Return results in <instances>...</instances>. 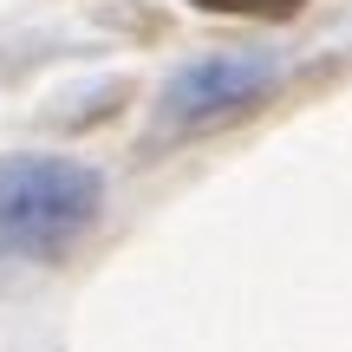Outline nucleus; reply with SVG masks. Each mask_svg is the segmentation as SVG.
Wrapping results in <instances>:
<instances>
[{"instance_id": "nucleus-1", "label": "nucleus", "mask_w": 352, "mask_h": 352, "mask_svg": "<svg viewBox=\"0 0 352 352\" xmlns=\"http://www.w3.org/2000/svg\"><path fill=\"white\" fill-rule=\"evenodd\" d=\"M98 176L65 157H7L0 164V248L52 254L98 215Z\"/></svg>"}, {"instance_id": "nucleus-2", "label": "nucleus", "mask_w": 352, "mask_h": 352, "mask_svg": "<svg viewBox=\"0 0 352 352\" xmlns=\"http://www.w3.org/2000/svg\"><path fill=\"white\" fill-rule=\"evenodd\" d=\"M267 78H274V59H261V52H222V59H202L189 72H176L164 111L176 124H202V118H222L235 104L261 98Z\"/></svg>"}, {"instance_id": "nucleus-3", "label": "nucleus", "mask_w": 352, "mask_h": 352, "mask_svg": "<svg viewBox=\"0 0 352 352\" xmlns=\"http://www.w3.org/2000/svg\"><path fill=\"white\" fill-rule=\"evenodd\" d=\"M196 7H215V13H294L300 0H196Z\"/></svg>"}]
</instances>
